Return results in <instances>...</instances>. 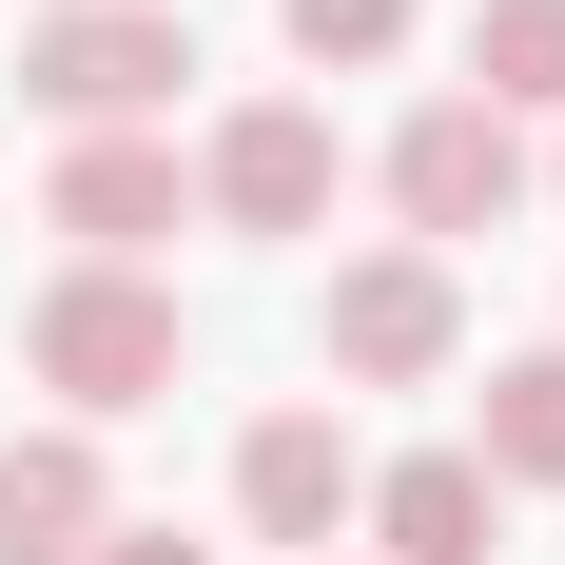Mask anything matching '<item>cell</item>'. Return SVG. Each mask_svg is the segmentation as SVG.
Masks as SVG:
<instances>
[{"label":"cell","instance_id":"6da1fadb","mask_svg":"<svg viewBox=\"0 0 565 565\" xmlns=\"http://www.w3.org/2000/svg\"><path fill=\"white\" fill-rule=\"evenodd\" d=\"M175 351H195V332H175V292H157V274H78V254H58L40 312H20V371L58 391V429L157 409V391H175Z\"/></svg>","mask_w":565,"mask_h":565},{"label":"cell","instance_id":"7a4b0ae2","mask_svg":"<svg viewBox=\"0 0 565 565\" xmlns=\"http://www.w3.org/2000/svg\"><path fill=\"white\" fill-rule=\"evenodd\" d=\"M175 78H195V20H175V0H58L40 40H20V98H40L58 137H157Z\"/></svg>","mask_w":565,"mask_h":565},{"label":"cell","instance_id":"3957f363","mask_svg":"<svg viewBox=\"0 0 565 565\" xmlns=\"http://www.w3.org/2000/svg\"><path fill=\"white\" fill-rule=\"evenodd\" d=\"M312 351H332V391H429V371L468 351L449 254H351V274H332V312H312Z\"/></svg>","mask_w":565,"mask_h":565},{"label":"cell","instance_id":"277c9868","mask_svg":"<svg viewBox=\"0 0 565 565\" xmlns=\"http://www.w3.org/2000/svg\"><path fill=\"white\" fill-rule=\"evenodd\" d=\"M332 117H312V98H234L215 117V137H195V215H215V234H332Z\"/></svg>","mask_w":565,"mask_h":565},{"label":"cell","instance_id":"5b68a950","mask_svg":"<svg viewBox=\"0 0 565 565\" xmlns=\"http://www.w3.org/2000/svg\"><path fill=\"white\" fill-rule=\"evenodd\" d=\"M391 215H409V254L508 234V215H526V117H488V98H409V137H391Z\"/></svg>","mask_w":565,"mask_h":565},{"label":"cell","instance_id":"8992f818","mask_svg":"<svg viewBox=\"0 0 565 565\" xmlns=\"http://www.w3.org/2000/svg\"><path fill=\"white\" fill-rule=\"evenodd\" d=\"M195 215V157L175 137H78L40 175V234H78V274H157V234Z\"/></svg>","mask_w":565,"mask_h":565},{"label":"cell","instance_id":"52a82bcc","mask_svg":"<svg viewBox=\"0 0 565 565\" xmlns=\"http://www.w3.org/2000/svg\"><path fill=\"white\" fill-rule=\"evenodd\" d=\"M351 488H371V449H351L332 409H254V429H234V526H254V546H312V565H332Z\"/></svg>","mask_w":565,"mask_h":565},{"label":"cell","instance_id":"ba28073f","mask_svg":"<svg viewBox=\"0 0 565 565\" xmlns=\"http://www.w3.org/2000/svg\"><path fill=\"white\" fill-rule=\"evenodd\" d=\"M351 526H371V565H488L508 546V488H488L468 449H409V468L351 488Z\"/></svg>","mask_w":565,"mask_h":565},{"label":"cell","instance_id":"9c48e42d","mask_svg":"<svg viewBox=\"0 0 565 565\" xmlns=\"http://www.w3.org/2000/svg\"><path fill=\"white\" fill-rule=\"evenodd\" d=\"M117 488H98V429H0V565H98Z\"/></svg>","mask_w":565,"mask_h":565},{"label":"cell","instance_id":"30bf717a","mask_svg":"<svg viewBox=\"0 0 565 565\" xmlns=\"http://www.w3.org/2000/svg\"><path fill=\"white\" fill-rule=\"evenodd\" d=\"M468 468H488V488H565V351H488Z\"/></svg>","mask_w":565,"mask_h":565},{"label":"cell","instance_id":"8fae6325","mask_svg":"<svg viewBox=\"0 0 565 565\" xmlns=\"http://www.w3.org/2000/svg\"><path fill=\"white\" fill-rule=\"evenodd\" d=\"M488 117H565V0H468V78Z\"/></svg>","mask_w":565,"mask_h":565},{"label":"cell","instance_id":"7c38bea8","mask_svg":"<svg viewBox=\"0 0 565 565\" xmlns=\"http://www.w3.org/2000/svg\"><path fill=\"white\" fill-rule=\"evenodd\" d=\"M274 40L312 58V78H371V58L409 40V0H274Z\"/></svg>","mask_w":565,"mask_h":565},{"label":"cell","instance_id":"4fadbf2b","mask_svg":"<svg viewBox=\"0 0 565 565\" xmlns=\"http://www.w3.org/2000/svg\"><path fill=\"white\" fill-rule=\"evenodd\" d=\"M98 565H215V546H175V526H98Z\"/></svg>","mask_w":565,"mask_h":565},{"label":"cell","instance_id":"5bb4252c","mask_svg":"<svg viewBox=\"0 0 565 565\" xmlns=\"http://www.w3.org/2000/svg\"><path fill=\"white\" fill-rule=\"evenodd\" d=\"M546 195H565V157H546Z\"/></svg>","mask_w":565,"mask_h":565}]
</instances>
